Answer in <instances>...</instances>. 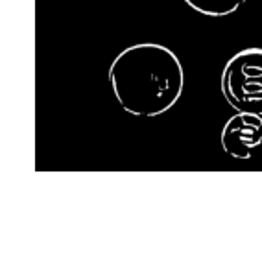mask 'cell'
<instances>
[{
  "label": "cell",
  "instance_id": "cell-4",
  "mask_svg": "<svg viewBox=\"0 0 262 260\" xmlns=\"http://www.w3.org/2000/svg\"><path fill=\"white\" fill-rule=\"evenodd\" d=\"M183 2L205 17L222 19V17L233 15L246 0H183Z\"/></svg>",
  "mask_w": 262,
  "mask_h": 260
},
{
  "label": "cell",
  "instance_id": "cell-3",
  "mask_svg": "<svg viewBox=\"0 0 262 260\" xmlns=\"http://www.w3.org/2000/svg\"><path fill=\"white\" fill-rule=\"evenodd\" d=\"M222 149L229 157L249 161L262 155V116L236 113L225 122L220 135Z\"/></svg>",
  "mask_w": 262,
  "mask_h": 260
},
{
  "label": "cell",
  "instance_id": "cell-2",
  "mask_svg": "<svg viewBox=\"0 0 262 260\" xmlns=\"http://www.w3.org/2000/svg\"><path fill=\"white\" fill-rule=\"evenodd\" d=\"M222 94L238 113L262 116V48H244L225 63Z\"/></svg>",
  "mask_w": 262,
  "mask_h": 260
},
{
  "label": "cell",
  "instance_id": "cell-1",
  "mask_svg": "<svg viewBox=\"0 0 262 260\" xmlns=\"http://www.w3.org/2000/svg\"><path fill=\"white\" fill-rule=\"evenodd\" d=\"M117 102L133 116L164 115L185 89V69L173 50L159 42H139L124 48L107 72Z\"/></svg>",
  "mask_w": 262,
  "mask_h": 260
}]
</instances>
